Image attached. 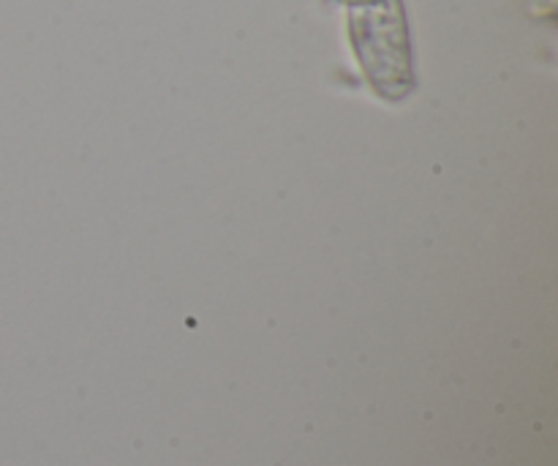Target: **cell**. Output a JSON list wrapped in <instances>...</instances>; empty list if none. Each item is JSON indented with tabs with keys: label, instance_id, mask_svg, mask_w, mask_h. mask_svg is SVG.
I'll return each instance as SVG.
<instances>
[{
	"label": "cell",
	"instance_id": "6da1fadb",
	"mask_svg": "<svg viewBox=\"0 0 558 466\" xmlns=\"http://www.w3.org/2000/svg\"><path fill=\"white\" fill-rule=\"evenodd\" d=\"M352 38L371 80L381 87L409 80L407 27L398 0H379L354 9Z\"/></svg>",
	"mask_w": 558,
	"mask_h": 466
}]
</instances>
